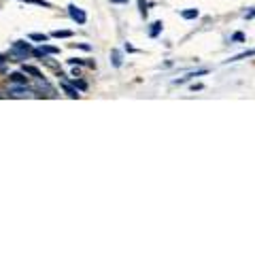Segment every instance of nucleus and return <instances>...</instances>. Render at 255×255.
I'll use <instances>...</instances> for the list:
<instances>
[{
	"label": "nucleus",
	"mask_w": 255,
	"mask_h": 255,
	"mask_svg": "<svg viewBox=\"0 0 255 255\" xmlns=\"http://www.w3.org/2000/svg\"><path fill=\"white\" fill-rule=\"evenodd\" d=\"M9 79H11L13 83H21V85H26V83H28V79L23 77L21 73H11V75H9Z\"/></svg>",
	"instance_id": "nucleus-5"
},
{
	"label": "nucleus",
	"mask_w": 255,
	"mask_h": 255,
	"mask_svg": "<svg viewBox=\"0 0 255 255\" xmlns=\"http://www.w3.org/2000/svg\"><path fill=\"white\" fill-rule=\"evenodd\" d=\"M255 55V49H251V51H245V53H238V55H234L230 62H238V60H245V58H253Z\"/></svg>",
	"instance_id": "nucleus-7"
},
{
	"label": "nucleus",
	"mask_w": 255,
	"mask_h": 255,
	"mask_svg": "<svg viewBox=\"0 0 255 255\" xmlns=\"http://www.w3.org/2000/svg\"><path fill=\"white\" fill-rule=\"evenodd\" d=\"M181 15H183V19H196L200 13H198V9H187V11H183Z\"/></svg>",
	"instance_id": "nucleus-6"
},
{
	"label": "nucleus",
	"mask_w": 255,
	"mask_h": 255,
	"mask_svg": "<svg viewBox=\"0 0 255 255\" xmlns=\"http://www.w3.org/2000/svg\"><path fill=\"white\" fill-rule=\"evenodd\" d=\"M30 38H32V41H43V43H47V36H45V34H38V32L30 34Z\"/></svg>",
	"instance_id": "nucleus-12"
},
{
	"label": "nucleus",
	"mask_w": 255,
	"mask_h": 255,
	"mask_svg": "<svg viewBox=\"0 0 255 255\" xmlns=\"http://www.w3.org/2000/svg\"><path fill=\"white\" fill-rule=\"evenodd\" d=\"M151 36H157L159 34V30H162V21H155V23H151Z\"/></svg>",
	"instance_id": "nucleus-10"
},
{
	"label": "nucleus",
	"mask_w": 255,
	"mask_h": 255,
	"mask_svg": "<svg viewBox=\"0 0 255 255\" xmlns=\"http://www.w3.org/2000/svg\"><path fill=\"white\" fill-rule=\"evenodd\" d=\"M23 2H32V4H41V6H49L47 0H23Z\"/></svg>",
	"instance_id": "nucleus-13"
},
{
	"label": "nucleus",
	"mask_w": 255,
	"mask_h": 255,
	"mask_svg": "<svg viewBox=\"0 0 255 255\" xmlns=\"http://www.w3.org/2000/svg\"><path fill=\"white\" fill-rule=\"evenodd\" d=\"M68 15H70V19L77 21V23H85L87 21V15L75 4H68Z\"/></svg>",
	"instance_id": "nucleus-2"
},
{
	"label": "nucleus",
	"mask_w": 255,
	"mask_h": 255,
	"mask_svg": "<svg viewBox=\"0 0 255 255\" xmlns=\"http://www.w3.org/2000/svg\"><path fill=\"white\" fill-rule=\"evenodd\" d=\"M23 73H28V75H32V77H34V79H41L43 75L41 73H38V70L36 68H32V66H23Z\"/></svg>",
	"instance_id": "nucleus-8"
},
{
	"label": "nucleus",
	"mask_w": 255,
	"mask_h": 255,
	"mask_svg": "<svg viewBox=\"0 0 255 255\" xmlns=\"http://www.w3.org/2000/svg\"><path fill=\"white\" fill-rule=\"evenodd\" d=\"M73 32H68V30H58V32H53V36L55 38H66V36H70Z\"/></svg>",
	"instance_id": "nucleus-11"
},
{
	"label": "nucleus",
	"mask_w": 255,
	"mask_h": 255,
	"mask_svg": "<svg viewBox=\"0 0 255 255\" xmlns=\"http://www.w3.org/2000/svg\"><path fill=\"white\" fill-rule=\"evenodd\" d=\"M36 55V58H43V60H47L45 55H53V53H60V49L58 47H51V45H43L41 49H36V51H32Z\"/></svg>",
	"instance_id": "nucleus-3"
},
{
	"label": "nucleus",
	"mask_w": 255,
	"mask_h": 255,
	"mask_svg": "<svg viewBox=\"0 0 255 255\" xmlns=\"http://www.w3.org/2000/svg\"><path fill=\"white\" fill-rule=\"evenodd\" d=\"M30 51H32V49H30V45H28V43H23V41H15V43H13V49H11V55H15V58L23 60Z\"/></svg>",
	"instance_id": "nucleus-1"
},
{
	"label": "nucleus",
	"mask_w": 255,
	"mask_h": 255,
	"mask_svg": "<svg viewBox=\"0 0 255 255\" xmlns=\"http://www.w3.org/2000/svg\"><path fill=\"white\" fill-rule=\"evenodd\" d=\"M6 60H9V55H0V66H2V64H4Z\"/></svg>",
	"instance_id": "nucleus-16"
},
{
	"label": "nucleus",
	"mask_w": 255,
	"mask_h": 255,
	"mask_svg": "<svg viewBox=\"0 0 255 255\" xmlns=\"http://www.w3.org/2000/svg\"><path fill=\"white\" fill-rule=\"evenodd\" d=\"M62 87H64V92H66L68 96H70V98H77V96H79V92L75 90V87L73 85H70L68 81H62Z\"/></svg>",
	"instance_id": "nucleus-4"
},
{
	"label": "nucleus",
	"mask_w": 255,
	"mask_h": 255,
	"mask_svg": "<svg viewBox=\"0 0 255 255\" xmlns=\"http://www.w3.org/2000/svg\"><path fill=\"white\" fill-rule=\"evenodd\" d=\"M111 58H113V66H122V53H119V51H113V53H111Z\"/></svg>",
	"instance_id": "nucleus-9"
},
{
	"label": "nucleus",
	"mask_w": 255,
	"mask_h": 255,
	"mask_svg": "<svg viewBox=\"0 0 255 255\" xmlns=\"http://www.w3.org/2000/svg\"><path fill=\"white\" fill-rule=\"evenodd\" d=\"M111 2H128V0H111Z\"/></svg>",
	"instance_id": "nucleus-17"
},
{
	"label": "nucleus",
	"mask_w": 255,
	"mask_h": 255,
	"mask_svg": "<svg viewBox=\"0 0 255 255\" xmlns=\"http://www.w3.org/2000/svg\"><path fill=\"white\" fill-rule=\"evenodd\" d=\"M140 13H142V17L147 15V9H145V0H140Z\"/></svg>",
	"instance_id": "nucleus-14"
},
{
	"label": "nucleus",
	"mask_w": 255,
	"mask_h": 255,
	"mask_svg": "<svg viewBox=\"0 0 255 255\" xmlns=\"http://www.w3.org/2000/svg\"><path fill=\"white\" fill-rule=\"evenodd\" d=\"M245 17H247V19H251V17H255V9H253V11H249V13H245Z\"/></svg>",
	"instance_id": "nucleus-15"
}]
</instances>
